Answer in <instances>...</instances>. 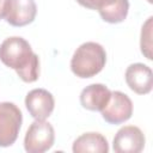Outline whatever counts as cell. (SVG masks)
<instances>
[{"label":"cell","mask_w":153,"mask_h":153,"mask_svg":"<svg viewBox=\"0 0 153 153\" xmlns=\"http://www.w3.org/2000/svg\"><path fill=\"white\" fill-rule=\"evenodd\" d=\"M0 61L14 69L24 82H35L38 79L39 59L23 37H8L0 44Z\"/></svg>","instance_id":"cell-1"},{"label":"cell","mask_w":153,"mask_h":153,"mask_svg":"<svg viewBox=\"0 0 153 153\" xmlns=\"http://www.w3.org/2000/svg\"><path fill=\"white\" fill-rule=\"evenodd\" d=\"M106 63V51L97 42H85L76 48L71 60L74 75L87 79L97 75Z\"/></svg>","instance_id":"cell-2"},{"label":"cell","mask_w":153,"mask_h":153,"mask_svg":"<svg viewBox=\"0 0 153 153\" xmlns=\"http://www.w3.org/2000/svg\"><path fill=\"white\" fill-rule=\"evenodd\" d=\"M55 130L45 120H35L26 130L24 148L27 153H43L53 147Z\"/></svg>","instance_id":"cell-3"},{"label":"cell","mask_w":153,"mask_h":153,"mask_svg":"<svg viewBox=\"0 0 153 153\" xmlns=\"http://www.w3.org/2000/svg\"><path fill=\"white\" fill-rule=\"evenodd\" d=\"M23 123L20 109L11 102L0 103V147L13 145Z\"/></svg>","instance_id":"cell-4"},{"label":"cell","mask_w":153,"mask_h":153,"mask_svg":"<svg viewBox=\"0 0 153 153\" xmlns=\"http://www.w3.org/2000/svg\"><path fill=\"white\" fill-rule=\"evenodd\" d=\"M79 5L88 10H97L102 19L110 24L122 23L129 11L128 0H76Z\"/></svg>","instance_id":"cell-5"},{"label":"cell","mask_w":153,"mask_h":153,"mask_svg":"<svg viewBox=\"0 0 153 153\" xmlns=\"http://www.w3.org/2000/svg\"><path fill=\"white\" fill-rule=\"evenodd\" d=\"M100 114L103 120L109 124L124 123L133 115V102L126 93L121 91H111L110 99Z\"/></svg>","instance_id":"cell-6"},{"label":"cell","mask_w":153,"mask_h":153,"mask_svg":"<svg viewBox=\"0 0 153 153\" xmlns=\"http://www.w3.org/2000/svg\"><path fill=\"white\" fill-rule=\"evenodd\" d=\"M37 14L35 0H7L4 19L12 26L22 27L31 24Z\"/></svg>","instance_id":"cell-7"},{"label":"cell","mask_w":153,"mask_h":153,"mask_svg":"<svg viewBox=\"0 0 153 153\" xmlns=\"http://www.w3.org/2000/svg\"><path fill=\"white\" fill-rule=\"evenodd\" d=\"M145 142V135L139 127L124 126L116 133L112 148L116 153H139L143 149Z\"/></svg>","instance_id":"cell-8"},{"label":"cell","mask_w":153,"mask_h":153,"mask_svg":"<svg viewBox=\"0 0 153 153\" xmlns=\"http://www.w3.org/2000/svg\"><path fill=\"white\" fill-rule=\"evenodd\" d=\"M25 106L35 120L48 118L55 106L53 94L44 88H33L25 97Z\"/></svg>","instance_id":"cell-9"},{"label":"cell","mask_w":153,"mask_h":153,"mask_svg":"<svg viewBox=\"0 0 153 153\" xmlns=\"http://www.w3.org/2000/svg\"><path fill=\"white\" fill-rule=\"evenodd\" d=\"M126 82L128 87L137 94H147L153 87V73L151 67L141 62L131 63L126 69Z\"/></svg>","instance_id":"cell-10"},{"label":"cell","mask_w":153,"mask_h":153,"mask_svg":"<svg viewBox=\"0 0 153 153\" xmlns=\"http://www.w3.org/2000/svg\"><path fill=\"white\" fill-rule=\"evenodd\" d=\"M111 96V91L103 84H91L82 88L80 104L90 111H102Z\"/></svg>","instance_id":"cell-11"},{"label":"cell","mask_w":153,"mask_h":153,"mask_svg":"<svg viewBox=\"0 0 153 153\" xmlns=\"http://www.w3.org/2000/svg\"><path fill=\"white\" fill-rule=\"evenodd\" d=\"M74 153H108L109 152V143L108 140L96 131L84 133L79 137H76L73 142L72 147Z\"/></svg>","instance_id":"cell-12"},{"label":"cell","mask_w":153,"mask_h":153,"mask_svg":"<svg viewBox=\"0 0 153 153\" xmlns=\"http://www.w3.org/2000/svg\"><path fill=\"white\" fill-rule=\"evenodd\" d=\"M152 17H148L141 27L140 36V48L142 55L147 60H152Z\"/></svg>","instance_id":"cell-13"},{"label":"cell","mask_w":153,"mask_h":153,"mask_svg":"<svg viewBox=\"0 0 153 153\" xmlns=\"http://www.w3.org/2000/svg\"><path fill=\"white\" fill-rule=\"evenodd\" d=\"M6 2H7V0H0V20H1V19H4V17H5Z\"/></svg>","instance_id":"cell-14"},{"label":"cell","mask_w":153,"mask_h":153,"mask_svg":"<svg viewBox=\"0 0 153 153\" xmlns=\"http://www.w3.org/2000/svg\"><path fill=\"white\" fill-rule=\"evenodd\" d=\"M148 2H152V0H148Z\"/></svg>","instance_id":"cell-15"}]
</instances>
